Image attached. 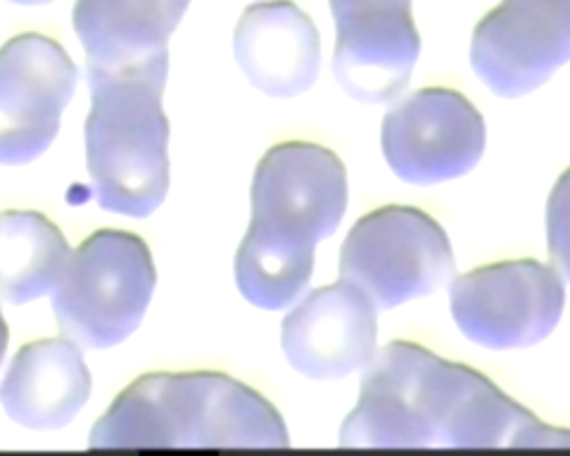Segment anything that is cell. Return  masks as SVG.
Segmentation results:
<instances>
[{"label":"cell","instance_id":"4fadbf2b","mask_svg":"<svg viewBox=\"0 0 570 456\" xmlns=\"http://www.w3.org/2000/svg\"><path fill=\"white\" fill-rule=\"evenodd\" d=\"M240 72L272 98L307 93L321 72V37L293 0H257L243 10L234 33Z\"/></svg>","mask_w":570,"mask_h":456},{"label":"cell","instance_id":"5b68a950","mask_svg":"<svg viewBox=\"0 0 570 456\" xmlns=\"http://www.w3.org/2000/svg\"><path fill=\"white\" fill-rule=\"evenodd\" d=\"M452 274L450 236L419 207L373 209L352 226L341 250V278L360 286L379 309L431 295Z\"/></svg>","mask_w":570,"mask_h":456},{"label":"cell","instance_id":"7a4b0ae2","mask_svg":"<svg viewBox=\"0 0 570 456\" xmlns=\"http://www.w3.org/2000/svg\"><path fill=\"white\" fill-rule=\"evenodd\" d=\"M291 445L281 412L257 390L219 371H157L121 390L91 428V449Z\"/></svg>","mask_w":570,"mask_h":456},{"label":"cell","instance_id":"e0dca14e","mask_svg":"<svg viewBox=\"0 0 570 456\" xmlns=\"http://www.w3.org/2000/svg\"><path fill=\"white\" fill-rule=\"evenodd\" d=\"M316 245L285 240L247 226L236 252V284L249 305L269 311L293 307L314 274Z\"/></svg>","mask_w":570,"mask_h":456},{"label":"cell","instance_id":"30bf717a","mask_svg":"<svg viewBox=\"0 0 570 456\" xmlns=\"http://www.w3.org/2000/svg\"><path fill=\"white\" fill-rule=\"evenodd\" d=\"M570 62V0H502L473 29L471 67L499 98H521Z\"/></svg>","mask_w":570,"mask_h":456},{"label":"cell","instance_id":"d6986e66","mask_svg":"<svg viewBox=\"0 0 570 456\" xmlns=\"http://www.w3.org/2000/svg\"><path fill=\"white\" fill-rule=\"evenodd\" d=\"M8 343H10V330H8V324H6L3 311H0V364H3V359H6Z\"/></svg>","mask_w":570,"mask_h":456},{"label":"cell","instance_id":"2e32d148","mask_svg":"<svg viewBox=\"0 0 570 456\" xmlns=\"http://www.w3.org/2000/svg\"><path fill=\"white\" fill-rule=\"evenodd\" d=\"M69 242L46 215L8 209L0 215V300L27 305L56 290Z\"/></svg>","mask_w":570,"mask_h":456},{"label":"cell","instance_id":"52a82bcc","mask_svg":"<svg viewBox=\"0 0 570 456\" xmlns=\"http://www.w3.org/2000/svg\"><path fill=\"white\" fill-rule=\"evenodd\" d=\"M249 226L285 240L331 238L347 209V169L333 150L288 140L266 152L249 190Z\"/></svg>","mask_w":570,"mask_h":456},{"label":"cell","instance_id":"ac0fdd59","mask_svg":"<svg viewBox=\"0 0 570 456\" xmlns=\"http://www.w3.org/2000/svg\"><path fill=\"white\" fill-rule=\"evenodd\" d=\"M547 245L554 267L570 280V167L559 177L547 202Z\"/></svg>","mask_w":570,"mask_h":456},{"label":"cell","instance_id":"8fae6325","mask_svg":"<svg viewBox=\"0 0 570 456\" xmlns=\"http://www.w3.org/2000/svg\"><path fill=\"white\" fill-rule=\"evenodd\" d=\"M335 20L333 75L360 102L395 100L421 56L412 0H328Z\"/></svg>","mask_w":570,"mask_h":456},{"label":"cell","instance_id":"7c38bea8","mask_svg":"<svg viewBox=\"0 0 570 456\" xmlns=\"http://www.w3.org/2000/svg\"><path fill=\"white\" fill-rule=\"evenodd\" d=\"M379 343V307L341 278L312 290L281 326L283 355L297 374L314 380L345 378L364 368Z\"/></svg>","mask_w":570,"mask_h":456},{"label":"cell","instance_id":"9a60e30c","mask_svg":"<svg viewBox=\"0 0 570 456\" xmlns=\"http://www.w3.org/2000/svg\"><path fill=\"white\" fill-rule=\"evenodd\" d=\"M94 390L79 345L36 340L14 355L0 383V405L29 430H58L77 418Z\"/></svg>","mask_w":570,"mask_h":456},{"label":"cell","instance_id":"5bb4252c","mask_svg":"<svg viewBox=\"0 0 570 456\" xmlns=\"http://www.w3.org/2000/svg\"><path fill=\"white\" fill-rule=\"evenodd\" d=\"M190 0H77L71 10L86 72L110 75L169 65V39Z\"/></svg>","mask_w":570,"mask_h":456},{"label":"cell","instance_id":"6da1fadb","mask_svg":"<svg viewBox=\"0 0 570 456\" xmlns=\"http://www.w3.org/2000/svg\"><path fill=\"white\" fill-rule=\"evenodd\" d=\"M364 368L360 402L341 428V447H570V430L542 424L488 376L416 343L392 340Z\"/></svg>","mask_w":570,"mask_h":456},{"label":"cell","instance_id":"ba28073f","mask_svg":"<svg viewBox=\"0 0 570 456\" xmlns=\"http://www.w3.org/2000/svg\"><path fill=\"white\" fill-rule=\"evenodd\" d=\"M381 146L402 181L435 186L475 169L485 152V119L461 91L428 86L390 108Z\"/></svg>","mask_w":570,"mask_h":456},{"label":"cell","instance_id":"277c9868","mask_svg":"<svg viewBox=\"0 0 570 456\" xmlns=\"http://www.w3.org/2000/svg\"><path fill=\"white\" fill-rule=\"evenodd\" d=\"M155 284V259L146 240L117 228H100L69 255L50 305L71 343L107 349L140 326Z\"/></svg>","mask_w":570,"mask_h":456},{"label":"cell","instance_id":"ffe728a7","mask_svg":"<svg viewBox=\"0 0 570 456\" xmlns=\"http://www.w3.org/2000/svg\"><path fill=\"white\" fill-rule=\"evenodd\" d=\"M10 3H17V6H48V3H52V0H10Z\"/></svg>","mask_w":570,"mask_h":456},{"label":"cell","instance_id":"3957f363","mask_svg":"<svg viewBox=\"0 0 570 456\" xmlns=\"http://www.w3.org/2000/svg\"><path fill=\"white\" fill-rule=\"evenodd\" d=\"M86 165L105 212L146 219L169 190V119L163 96L169 65L129 72H86Z\"/></svg>","mask_w":570,"mask_h":456},{"label":"cell","instance_id":"9c48e42d","mask_svg":"<svg viewBox=\"0 0 570 456\" xmlns=\"http://www.w3.org/2000/svg\"><path fill=\"white\" fill-rule=\"evenodd\" d=\"M77 83L56 39L27 31L0 48V165H29L52 146Z\"/></svg>","mask_w":570,"mask_h":456},{"label":"cell","instance_id":"8992f818","mask_svg":"<svg viewBox=\"0 0 570 456\" xmlns=\"http://www.w3.org/2000/svg\"><path fill=\"white\" fill-rule=\"evenodd\" d=\"M452 317L471 343L521 349L542 343L561 321L566 286L559 269L538 259H509L456 276Z\"/></svg>","mask_w":570,"mask_h":456}]
</instances>
